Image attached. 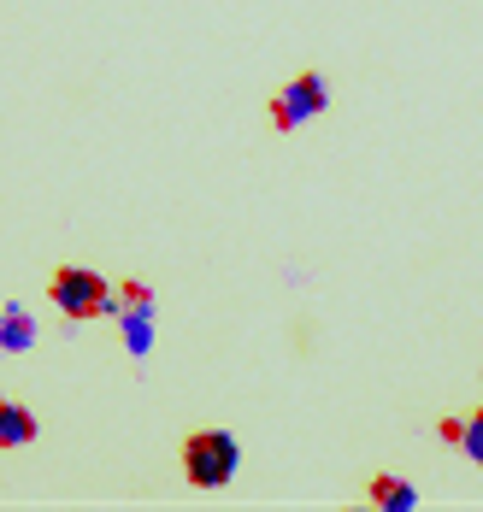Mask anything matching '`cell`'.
<instances>
[{
  "instance_id": "cell-9",
  "label": "cell",
  "mask_w": 483,
  "mask_h": 512,
  "mask_svg": "<svg viewBox=\"0 0 483 512\" xmlns=\"http://www.w3.org/2000/svg\"><path fill=\"white\" fill-rule=\"evenodd\" d=\"M436 436H442V448H466V418H442Z\"/></svg>"
},
{
  "instance_id": "cell-8",
  "label": "cell",
  "mask_w": 483,
  "mask_h": 512,
  "mask_svg": "<svg viewBox=\"0 0 483 512\" xmlns=\"http://www.w3.org/2000/svg\"><path fill=\"white\" fill-rule=\"evenodd\" d=\"M118 307L130 312V307H154V289L148 283H118Z\"/></svg>"
},
{
  "instance_id": "cell-5",
  "label": "cell",
  "mask_w": 483,
  "mask_h": 512,
  "mask_svg": "<svg viewBox=\"0 0 483 512\" xmlns=\"http://www.w3.org/2000/svg\"><path fill=\"white\" fill-rule=\"evenodd\" d=\"M36 412L24 407V401H0V448H30L36 442Z\"/></svg>"
},
{
  "instance_id": "cell-7",
  "label": "cell",
  "mask_w": 483,
  "mask_h": 512,
  "mask_svg": "<svg viewBox=\"0 0 483 512\" xmlns=\"http://www.w3.org/2000/svg\"><path fill=\"white\" fill-rule=\"evenodd\" d=\"M460 454L483 465V407H472V412H466V448H460Z\"/></svg>"
},
{
  "instance_id": "cell-4",
  "label": "cell",
  "mask_w": 483,
  "mask_h": 512,
  "mask_svg": "<svg viewBox=\"0 0 483 512\" xmlns=\"http://www.w3.org/2000/svg\"><path fill=\"white\" fill-rule=\"evenodd\" d=\"M366 501H372L377 512H413L419 507V489H413L407 477H389V471H383V477L366 483Z\"/></svg>"
},
{
  "instance_id": "cell-3",
  "label": "cell",
  "mask_w": 483,
  "mask_h": 512,
  "mask_svg": "<svg viewBox=\"0 0 483 512\" xmlns=\"http://www.w3.org/2000/svg\"><path fill=\"white\" fill-rule=\"evenodd\" d=\"M324 106H330V83H324V71H295V83H283V89L271 95V130L289 136V130L313 124Z\"/></svg>"
},
{
  "instance_id": "cell-1",
  "label": "cell",
  "mask_w": 483,
  "mask_h": 512,
  "mask_svg": "<svg viewBox=\"0 0 483 512\" xmlns=\"http://www.w3.org/2000/svg\"><path fill=\"white\" fill-rule=\"evenodd\" d=\"M48 301H54L71 324H89V318H118V283H107L95 265H54L48 271Z\"/></svg>"
},
{
  "instance_id": "cell-6",
  "label": "cell",
  "mask_w": 483,
  "mask_h": 512,
  "mask_svg": "<svg viewBox=\"0 0 483 512\" xmlns=\"http://www.w3.org/2000/svg\"><path fill=\"white\" fill-rule=\"evenodd\" d=\"M0 348H6V354L36 348V318H30L24 307H6V312H0Z\"/></svg>"
},
{
  "instance_id": "cell-2",
  "label": "cell",
  "mask_w": 483,
  "mask_h": 512,
  "mask_svg": "<svg viewBox=\"0 0 483 512\" xmlns=\"http://www.w3.org/2000/svg\"><path fill=\"white\" fill-rule=\"evenodd\" d=\"M183 483L189 489H230L242 471V442L230 430H189L183 436Z\"/></svg>"
}]
</instances>
